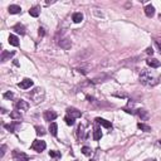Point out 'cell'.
<instances>
[{
  "label": "cell",
  "mask_w": 161,
  "mask_h": 161,
  "mask_svg": "<svg viewBox=\"0 0 161 161\" xmlns=\"http://www.w3.org/2000/svg\"><path fill=\"white\" fill-rule=\"evenodd\" d=\"M77 136H78L79 140H82V138H85V127L82 125L78 126V132H77Z\"/></svg>",
  "instance_id": "24"
},
{
  "label": "cell",
  "mask_w": 161,
  "mask_h": 161,
  "mask_svg": "<svg viewBox=\"0 0 161 161\" xmlns=\"http://www.w3.org/2000/svg\"><path fill=\"white\" fill-rule=\"evenodd\" d=\"M96 122L100 123L101 126L106 127V129H112V125H111V122H109V121H106V120H103V118H100V117H97V118H96Z\"/></svg>",
  "instance_id": "13"
},
{
  "label": "cell",
  "mask_w": 161,
  "mask_h": 161,
  "mask_svg": "<svg viewBox=\"0 0 161 161\" xmlns=\"http://www.w3.org/2000/svg\"><path fill=\"white\" fill-rule=\"evenodd\" d=\"M8 12L10 14H20L21 13V8L18 5H10L8 8Z\"/></svg>",
  "instance_id": "17"
},
{
  "label": "cell",
  "mask_w": 161,
  "mask_h": 161,
  "mask_svg": "<svg viewBox=\"0 0 161 161\" xmlns=\"http://www.w3.org/2000/svg\"><path fill=\"white\" fill-rule=\"evenodd\" d=\"M6 130H9L10 132H15V131L19 129L20 127V123H18V122H14V123H12V125H5L4 126Z\"/></svg>",
  "instance_id": "16"
},
{
  "label": "cell",
  "mask_w": 161,
  "mask_h": 161,
  "mask_svg": "<svg viewBox=\"0 0 161 161\" xmlns=\"http://www.w3.org/2000/svg\"><path fill=\"white\" fill-rule=\"evenodd\" d=\"M101 137H102L101 130H100V129H96V130H94V133H93V138H94L96 141H98V140H101Z\"/></svg>",
  "instance_id": "27"
},
{
  "label": "cell",
  "mask_w": 161,
  "mask_h": 161,
  "mask_svg": "<svg viewBox=\"0 0 161 161\" xmlns=\"http://www.w3.org/2000/svg\"><path fill=\"white\" fill-rule=\"evenodd\" d=\"M155 42H156V44H157V47H159V49H160V53H161V39H156Z\"/></svg>",
  "instance_id": "34"
},
{
  "label": "cell",
  "mask_w": 161,
  "mask_h": 161,
  "mask_svg": "<svg viewBox=\"0 0 161 161\" xmlns=\"http://www.w3.org/2000/svg\"><path fill=\"white\" fill-rule=\"evenodd\" d=\"M57 118V113L53 111V109H47L44 112V120L50 122V121H54Z\"/></svg>",
  "instance_id": "7"
},
{
  "label": "cell",
  "mask_w": 161,
  "mask_h": 161,
  "mask_svg": "<svg viewBox=\"0 0 161 161\" xmlns=\"http://www.w3.org/2000/svg\"><path fill=\"white\" fill-rule=\"evenodd\" d=\"M10 117H12L14 121H20V120H23V116H21L20 111H13L12 113H10Z\"/></svg>",
  "instance_id": "19"
},
{
  "label": "cell",
  "mask_w": 161,
  "mask_h": 161,
  "mask_svg": "<svg viewBox=\"0 0 161 161\" xmlns=\"http://www.w3.org/2000/svg\"><path fill=\"white\" fill-rule=\"evenodd\" d=\"M3 97H4V98H8V100H13V98H14V94H13V92H5L4 94H3Z\"/></svg>",
  "instance_id": "31"
},
{
  "label": "cell",
  "mask_w": 161,
  "mask_h": 161,
  "mask_svg": "<svg viewBox=\"0 0 161 161\" xmlns=\"http://www.w3.org/2000/svg\"><path fill=\"white\" fill-rule=\"evenodd\" d=\"M135 113H136V115L140 117L141 121H147L149 117H150V116H149V112L146 111V109H142V108L136 109V112H135Z\"/></svg>",
  "instance_id": "10"
},
{
  "label": "cell",
  "mask_w": 161,
  "mask_h": 161,
  "mask_svg": "<svg viewBox=\"0 0 161 161\" xmlns=\"http://www.w3.org/2000/svg\"><path fill=\"white\" fill-rule=\"evenodd\" d=\"M108 76H100V77H96V78L92 79V83H100V82H105V79H107Z\"/></svg>",
  "instance_id": "25"
},
{
  "label": "cell",
  "mask_w": 161,
  "mask_h": 161,
  "mask_svg": "<svg viewBox=\"0 0 161 161\" xmlns=\"http://www.w3.org/2000/svg\"><path fill=\"white\" fill-rule=\"evenodd\" d=\"M19 87H20L21 89H29L30 87H33V80L30 78H24L19 83Z\"/></svg>",
  "instance_id": "9"
},
{
  "label": "cell",
  "mask_w": 161,
  "mask_h": 161,
  "mask_svg": "<svg viewBox=\"0 0 161 161\" xmlns=\"http://www.w3.org/2000/svg\"><path fill=\"white\" fill-rule=\"evenodd\" d=\"M64 121H65V123H67L68 126H73V125H74V118H73V117H71V116H65L64 117Z\"/></svg>",
  "instance_id": "28"
},
{
  "label": "cell",
  "mask_w": 161,
  "mask_h": 161,
  "mask_svg": "<svg viewBox=\"0 0 161 161\" xmlns=\"http://www.w3.org/2000/svg\"><path fill=\"white\" fill-rule=\"evenodd\" d=\"M0 157H4L5 152H6V145H1V149H0Z\"/></svg>",
  "instance_id": "32"
},
{
  "label": "cell",
  "mask_w": 161,
  "mask_h": 161,
  "mask_svg": "<svg viewBox=\"0 0 161 161\" xmlns=\"http://www.w3.org/2000/svg\"><path fill=\"white\" fill-rule=\"evenodd\" d=\"M140 82L145 86H155V85H157V82H159V78H157V76H155L152 72L142 71L140 74Z\"/></svg>",
  "instance_id": "1"
},
{
  "label": "cell",
  "mask_w": 161,
  "mask_h": 161,
  "mask_svg": "<svg viewBox=\"0 0 161 161\" xmlns=\"http://www.w3.org/2000/svg\"><path fill=\"white\" fill-rule=\"evenodd\" d=\"M15 108H17V111H28V109H29V103L27 101H24V100H19L15 103Z\"/></svg>",
  "instance_id": "6"
},
{
  "label": "cell",
  "mask_w": 161,
  "mask_h": 161,
  "mask_svg": "<svg viewBox=\"0 0 161 161\" xmlns=\"http://www.w3.org/2000/svg\"><path fill=\"white\" fill-rule=\"evenodd\" d=\"M45 147H47L45 142H44V141H40V140H35V141L32 144V149L34 150V151H36V152L44 151Z\"/></svg>",
  "instance_id": "4"
},
{
  "label": "cell",
  "mask_w": 161,
  "mask_h": 161,
  "mask_svg": "<svg viewBox=\"0 0 161 161\" xmlns=\"http://www.w3.org/2000/svg\"><path fill=\"white\" fill-rule=\"evenodd\" d=\"M49 156L57 159V157H61V152L59 151H49Z\"/></svg>",
  "instance_id": "30"
},
{
  "label": "cell",
  "mask_w": 161,
  "mask_h": 161,
  "mask_svg": "<svg viewBox=\"0 0 161 161\" xmlns=\"http://www.w3.org/2000/svg\"><path fill=\"white\" fill-rule=\"evenodd\" d=\"M35 131H36V133H38V135H40V136H44V135L47 133L44 127H42V126H35Z\"/></svg>",
  "instance_id": "29"
},
{
  "label": "cell",
  "mask_w": 161,
  "mask_h": 161,
  "mask_svg": "<svg viewBox=\"0 0 161 161\" xmlns=\"http://www.w3.org/2000/svg\"><path fill=\"white\" fill-rule=\"evenodd\" d=\"M137 127L142 131H145V132H151V127H150L149 125H145V123H137Z\"/></svg>",
  "instance_id": "23"
},
{
  "label": "cell",
  "mask_w": 161,
  "mask_h": 161,
  "mask_svg": "<svg viewBox=\"0 0 161 161\" xmlns=\"http://www.w3.org/2000/svg\"><path fill=\"white\" fill-rule=\"evenodd\" d=\"M146 63H147L149 67H151V68H159L160 67V61H157L155 59V58H151V59H147L146 61Z\"/></svg>",
  "instance_id": "14"
},
{
  "label": "cell",
  "mask_w": 161,
  "mask_h": 161,
  "mask_svg": "<svg viewBox=\"0 0 161 161\" xmlns=\"http://www.w3.org/2000/svg\"><path fill=\"white\" fill-rule=\"evenodd\" d=\"M82 152H83V155H86V156H91V155H92V150H91V147H88V146H83V147H82Z\"/></svg>",
  "instance_id": "26"
},
{
  "label": "cell",
  "mask_w": 161,
  "mask_h": 161,
  "mask_svg": "<svg viewBox=\"0 0 161 161\" xmlns=\"http://www.w3.org/2000/svg\"><path fill=\"white\" fill-rule=\"evenodd\" d=\"M145 14H146V17L152 18L155 15V8H153L152 5H146L145 6Z\"/></svg>",
  "instance_id": "15"
},
{
  "label": "cell",
  "mask_w": 161,
  "mask_h": 161,
  "mask_svg": "<svg viewBox=\"0 0 161 161\" xmlns=\"http://www.w3.org/2000/svg\"><path fill=\"white\" fill-rule=\"evenodd\" d=\"M14 54H15V52H9V50H3V53H1V56H0V61L1 62H6V61H9L10 58H12Z\"/></svg>",
  "instance_id": "11"
},
{
  "label": "cell",
  "mask_w": 161,
  "mask_h": 161,
  "mask_svg": "<svg viewBox=\"0 0 161 161\" xmlns=\"http://www.w3.org/2000/svg\"><path fill=\"white\" fill-rule=\"evenodd\" d=\"M12 156L14 161H29V156L25 152L20 151V150H14Z\"/></svg>",
  "instance_id": "3"
},
{
  "label": "cell",
  "mask_w": 161,
  "mask_h": 161,
  "mask_svg": "<svg viewBox=\"0 0 161 161\" xmlns=\"http://www.w3.org/2000/svg\"><path fill=\"white\" fill-rule=\"evenodd\" d=\"M146 53H147V54H151V56H152V54H153V49L151 48V47H150V48L146 49Z\"/></svg>",
  "instance_id": "35"
},
{
  "label": "cell",
  "mask_w": 161,
  "mask_h": 161,
  "mask_svg": "<svg viewBox=\"0 0 161 161\" xmlns=\"http://www.w3.org/2000/svg\"><path fill=\"white\" fill-rule=\"evenodd\" d=\"M72 20L74 21V23H80V21L83 20V14L82 13H74L72 17Z\"/></svg>",
  "instance_id": "20"
},
{
  "label": "cell",
  "mask_w": 161,
  "mask_h": 161,
  "mask_svg": "<svg viewBox=\"0 0 161 161\" xmlns=\"http://www.w3.org/2000/svg\"><path fill=\"white\" fill-rule=\"evenodd\" d=\"M13 30L18 33V34H20V35H24L25 34V27L23 24H15L13 27Z\"/></svg>",
  "instance_id": "12"
},
{
  "label": "cell",
  "mask_w": 161,
  "mask_h": 161,
  "mask_svg": "<svg viewBox=\"0 0 161 161\" xmlns=\"http://www.w3.org/2000/svg\"><path fill=\"white\" fill-rule=\"evenodd\" d=\"M49 131H50V133H52L53 136H57V133H58V125H57L56 122H52V123H50Z\"/></svg>",
  "instance_id": "22"
},
{
  "label": "cell",
  "mask_w": 161,
  "mask_h": 161,
  "mask_svg": "<svg viewBox=\"0 0 161 161\" xmlns=\"http://www.w3.org/2000/svg\"><path fill=\"white\" fill-rule=\"evenodd\" d=\"M29 14H30L32 17H34V18H36L40 14V8L39 6H33V8L29 10Z\"/></svg>",
  "instance_id": "21"
},
{
  "label": "cell",
  "mask_w": 161,
  "mask_h": 161,
  "mask_svg": "<svg viewBox=\"0 0 161 161\" xmlns=\"http://www.w3.org/2000/svg\"><path fill=\"white\" fill-rule=\"evenodd\" d=\"M67 113H68V116L73 117V118H78V117L82 116V112L78 111V109L74 108V107H68L67 108Z\"/></svg>",
  "instance_id": "8"
},
{
  "label": "cell",
  "mask_w": 161,
  "mask_h": 161,
  "mask_svg": "<svg viewBox=\"0 0 161 161\" xmlns=\"http://www.w3.org/2000/svg\"><path fill=\"white\" fill-rule=\"evenodd\" d=\"M38 34H39L40 36H44V35H45L44 29H43V28H39V29H38Z\"/></svg>",
  "instance_id": "33"
},
{
  "label": "cell",
  "mask_w": 161,
  "mask_h": 161,
  "mask_svg": "<svg viewBox=\"0 0 161 161\" xmlns=\"http://www.w3.org/2000/svg\"><path fill=\"white\" fill-rule=\"evenodd\" d=\"M8 40H9V43H10V44L14 45V47H18V45H19V39H18V36H15V35L10 34Z\"/></svg>",
  "instance_id": "18"
},
{
  "label": "cell",
  "mask_w": 161,
  "mask_h": 161,
  "mask_svg": "<svg viewBox=\"0 0 161 161\" xmlns=\"http://www.w3.org/2000/svg\"><path fill=\"white\" fill-rule=\"evenodd\" d=\"M159 18H160V20H161V14H160V17H159Z\"/></svg>",
  "instance_id": "38"
},
{
  "label": "cell",
  "mask_w": 161,
  "mask_h": 161,
  "mask_svg": "<svg viewBox=\"0 0 161 161\" xmlns=\"http://www.w3.org/2000/svg\"><path fill=\"white\" fill-rule=\"evenodd\" d=\"M29 98L34 102L35 105H38L40 103V102H43L44 101V97H45V92H44V89L43 88H40V87H36V88H34L33 91H30L29 92Z\"/></svg>",
  "instance_id": "2"
},
{
  "label": "cell",
  "mask_w": 161,
  "mask_h": 161,
  "mask_svg": "<svg viewBox=\"0 0 161 161\" xmlns=\"http://www.w3.org/2000/svg\"><path fill=\"white\" fill-rule=\"evenodd\" d=\"M1 113H6V109L5 108H1Z\"/></svg>",
  "instance_id": "36"
},
{
  "label": "cell",
  "mask_w": 161,
  "mask_h": 161,
  "mask_svg": "<svg viewBox=\"0 0 161 161\" xmlns=\"http://www.w3.org/2000/svg\"><path fill=\"white\" fill-rule=\"evenodd\" d=\"M144 161H155L153 159H147V160H144Z\"/></svg>",
  "instance_id": "37"
},
{
  "label": "cell",
  "mask_w": 161,
  "mask_h": 161,
  "mask_svg": "<svg viewBox=\"0 0 161 161\" xmlns=\"http://www.w3.org/2000/svg\"><path fill=\"white\" fill-rule=\"evenodd\" d=\"M58 45H59L61 48H63L64 50H68V49H71V47H72V42L68 38H61L59 42H58Z\"/></svg>",
  "instance_id": "5"
}]
</instances>
